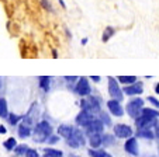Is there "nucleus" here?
I'll use <instances>...</instances> for the list:
<instances>
[{
    "label": "nucleus",
    "instance_id": "nucleus-33",
    "mask_svg": "<svg viewBox=\"0 0 159 157\" xmlns=\"http://www.w3.org/2000/svg\"><path fill=\"white\" fill-rule=\"evenodd\" d=\"M59 3H61V6H62V9H66V4H65L63 0H59Z\"/></svg>",
    "mask_w": 159,
    "mask_h": 157
},
{
    "label": "nucleus",
    "instance_id": "nucleus-36",
    "mask_svg": "<svg viewBox=\"0 0 159 157\" xmlns=\"http://www.w3.org/2000/svg\"><path fill=\"white\" fill-rule=\"evenodd\" d=\"M87 44V38H83L82 39V45H86Z\"/></svg>",
    "mask_w": 159,
    "mask_h": 157
},
{
    "label": "nucleus",
    "instance_id": "nucleus-16",
    "mask_svg": "<svg viewBox=\"0 0 159 157\" xmlns=\"http://www.w3.org/2000/svg\"><path fill=\"white\" fill-rule=\"evenodd\" d=\"M73 128L72 126H69V125H62V126H59V129H58V132H59V135L61 136H63V137H66V139H69L70 137V135L73 133Z\"/></svg>",
    "mask_w": 159,
    "mask_h": 157
},
{
    "label": "nucleus",
    "instance_id": "nucleus-26",
    "mask_svg": "<svg viewBox=\"0 0 159 157\" xmlns=\"http://www.w3.org/2000/svg\"><path fill=\"white\" fill-rule=\"evenodd\" d=\"M148 101L152 104L156 110H159V100H158V98H155V97H152V95H151V97H148Z\"/></svg>",
    "mask_w": 159,
    "mask_h": 157
},
{
    "label": "nucleus",
    "instance_id": "nucleus-29",
    "mask_svg": "<svg viewBox=\"0 0 159 157\" xmlns=\"http://www.w3.org/2000/svg\"><path fill=\"white\" fill-rule=\"evenodd\" d=\"M18 119H20V118H18L17 115H14V114H11V115H10V124H13V125H14V124H17V122H18Z\"/></svg>",
    "mask_w": 159,
    "mask_h": 157
},
{
    "label": "nucleus",
    "instance_id": "nucleus-15",
    "mask_svg": "<svg viewBox=\"0 0 159 157\" xmlns=\"http://www.w3.org/2000/svg\"><path fill=\"white\" fill-rule=\"evenodd\" d=\"M141 115L148 116V118H151V119H158L159 118V111L156 110V108H145L144 107Z\"/></svg>",
    "mask_w": 159,
    "mask_h": 157
},
{
    "label": "nucleus",
    "instance_id": "nucleus-2",
    "mask_svg": "<svg viewBox=\"0 0 159 157\" xmlns=\"http://www.w3.org/2000/svg\"><path fill=\"white\" fill-rule=\"evenodd\" d=\"M82 110L83 111H87V112L93 114H100V102H99V98L96 97H92V95H87V98H84L82 101Z\"/></svg>",
    "mask_w": 159,
    "mask_h": 157
},
{
    "label": "nucleus",
    "instance_id": "nucleus-8",
    "mask_svg": "<svg viewBox=\"0 0 159 157\" xmlns=\"http://www.w3.org/2000/svg\"><path fill=\"white\" fill-rule=\"evenodd\" d=\"M68 145L72 146V147H79V146L84 145V137H83V133H82L80 129L73 130V133L70 135V137L68 139Z\"/></svg>",
    "mask_w": 159,
    "mask_h": 157
},
{
    "label": "nucleus",
    "instance_id": "nucleus-7",
    "mask_svg": "<svg viewBox=\"0 0 159 157\" xmlns=\"http://www.w3.org/2000/svg\"><path fill=\"white\" fill-rule=\"evenodd\" d=\"M76 93L82 97H87L92 93V89H90V84L87 81V77H80L78 81V86H76Z\"/></svg>",
    "mask_w": 159,
    "mask_h": 157
},
{
    "label": "nucleus",
    "instance_id": "nucleus-23",
    "mask_svg": "<svg viewBox=\"0 0 159 157\" xmlns=\"http://www.w3.org/2000/svg\"><path fill=\"white\" fill-rule=\"evenodd\" d=\"M89 154L92 157H107L108 156L104 150H89Z\"/></svg>",
    "mask_w": 159,
    "mask_h": 157
},
{
    "label": "nucleus",
    "instance_id": "nucleus-19",
    "mask_svg": "<svg viewBox=\"0 0 159 157\" xmlns=\"http://www.w3.org/2000/svg\"><path fill=\"white\" fill-rule=\"evenodd\" d=\"M31 130H30V126H27V125H20L18 126V135H20V137H27L30 136Z\"/></svg>",
    "mask_w": 159,
    "mask_h": 157
},
{
    "label": "nucleus",
    "instance_id": "nucleus-31",
    "mask_svg": "<svg viewBox=\"0 0 159 157\" xmlns=\"http://www.w3.org/2000/svg\"><path fill=\"white\" fill-rule=\"evenodd\" d=\"M155 136L159 139V122H158V125L155 126Z\"/></svg>",
    "mask_w": 159,
    "mask_h": 157
},
{
    "label": "nucleus",
    "instance_id": "nucleus-1",
    "mask_svg": "<svg viewBox=\"0 0 159 157\" xmlns=\"http://www.w3.org/2000/svg\"><path fill=\"white\" fill-rule=\"evenodd\" d=\"M142 110H144V100L142 98H132L128 104H127V114L131 116L132 119H137L141 115Z\"/></svg>",
    "mask_w": 159,
    "mask_h": 157
},
{
    "label": "nucleus",
    "instance_id": "nucleus-18",
    "mask_svg": "<svg viewBox=\"0 0 159 157\" xmlns=\"http://www.w3.org/2000/svg\"><path fill=\"white\" fill-rule=\"evenodd\" d=\"M117 80L120 81V83L128 86V84H132V83H135V81H138V79H137L135 76H118Z\"/></svg>",
    "mask_w": 159,
    "mask_h": 157
},
{
    "label": "nucleus",
    "instance_id": "nucleus-34",
    "mask_svg": "<svg viewBox=\"0 0 159 157\" xmlns=\"http://www.w3.org/2000/svg\"><path fill=\"white\" fill-rule=\"evenodd\" d=\"M92 80H94V81H100V77H99V76H93V77H92Z\"/></svg>",
    "mask_w": 159,
    "mask_h": 157
},
{
    "label": "nucleus",
    "instance_id": "nucleus-24",
    "mask_svg": "<svg viewBox=\"0 0 159 157\" xmlns=\"http://www.w3.org/2000/svg\"><path fill=\"white\" fill-rule=\"evenodd\" d=\"M100 119H102V122L106 125V126L111 125V119H110V116H108L106 112H100Z\"/></svg>",
    "mask_w": 159,
    "mask_h": 157
},
{
    "label": "nucleus",
    "instance_id": "nucleus-12",
    "mask_svg": "<svg viewBox=\"0 0 159 157\" xmlns=\"http://www.w3.org/2000/svg\"><path fill=\"white\" fill-rule=\"evenodd\" d=\"M124 149H125L127 153H129L131 156H138L139 150H138V142L135 137H129V139L125 140V145H124Z\"/></svg>",
    "mask_w": 159,
    "mask_h": 157
},
{
    "label": "nucleus",
    "instance_id": "nucleus-35",
    "mask_svg": "<svg viewBox=\"0 0 159 157\" xmlns=\"http://www.w3.org/2000/svg\"><path fill=\"white\" fill-rule=\"evenodd\" d=\"M0 133H6V128L0 126Z\"/></svg>",
    "mask_w": 159,
    "mask_h": 157
},
{
    "label": "nucleus",
    "instance_id": "nucleus-30",
    "mask_svg": "<svg viewBox=\"0 0 159 157\" xmlns=\"http://www.w3.org/2000/svg\"><path fill=\"white\" fill-rule=\"evenodd\" d=\"M49 137H51V139H48L49 143H55V142H58V139H59L58 136H49Z\"/></svg>",
    "mask_w": 159,
    "mask_h": 157
},
{
    "label": "nucleus",
    "instance_id": "nucleus-22",
    "mask_svg": "<svg viewBox=\"0 0 159 157\" xmlns=\"http://www.w3.org/2000/svg\"><path fill=\"white\" fill-rule=\"evenodd\" d=\"M9 115V114H7V104H6V101L3 100V98H2V100H0V116H7Z\"/></svg>",
    "mask_w": 159,
    "mask_h": 157
},
{
    "label": "nucleus",
    "instance_id": "nucleus-13",
    "mask_svg": "<svg viewBox=\"0 0 159 157\" xmlns=\"http://www.w3.org/2000/svg\"><path fill=\"white\" fill-rule=\"evenodd\" d=\"M89 143L93 149H97L103 145V135L102 133H94L89 136Z\"/></svg>",
    "mask_w": 159,
    "mask_h": 157
},
{
    "label": "nucleus",
    "instance_id": "nucleus-28",
    "mask_svg": "<svg viewBox=\"0 0 159 157\" xmlns=\"http://www.w3.org/2000/svg\"><path fill=\"white\" fill-rule=\"evenodd\" d=\"M25 156L27 157H38V153H37L35 150H33V149H28L27 153H25Z\"/></svg>",
    "mask_w": 159,
    "mask_h": 157
},
{
    "label": "nucleus",
    "instance_id": "nucleus-5",
    "mask_svg": "<svg viewBox=\"0 0 159 157\" xmlns=\"http://www.w3.org/2000/svg\"><path fill=\"white\" fill-rule=\"evenodd\" d=\"M113 132H114V136L118 137V139H129L132 136L131 126H128L125 124H117L113 129Z\"/></svg>",
    "mask_w": 159,
    "mask_h": 157
},
{
    "label": "nucleus",
    "instance_id": "nucleus-21",
    "mask_svg": "<svg viewBox=\"0 0 159 157\" xmlns=\"http://www.w3.org/2000/svg\"><path fill=\"white\" fill-rule=\"evenodd\" d=\"M49 80H51V79H49V77H47V76H41V77H39V86H41L45 91L49 89Z\"/></svg>",
    "mask_w": 159,
    "mask_h": 157
},
{
    "label": "nucleus",
    "instance_id": "nucleus-25",
    "mask_svg": "<svg viewBox=\"0 0 159 157\" xmlns=\"http://www.w3.org/2000/svg\"><path fill=\"white\" fill-rule=\"evenodd\" d=\"M4 147H6L7 150H11V149H14V147H16V140H14V137H11V139L6 140V142H4Z\"/></svg>",
    "mask_w": 159,
    "mask_h": 157
},
{
    "label": "nucleus",
    "instance_id": "nucleus-20",
    "mask_svg": "<svg viewBox=\"0 0 159 157\" xmlns=\"http://www.w3.org/2000/svg\"><path fill=\"white\" fill-rule=\"evenodd\" d=\"M45 157H62V151L54 149H45Z\"/></svg>",
    "mask_w": 159,
    "mask_h": 157
},
{
    "label": "nucleus",
    "instance_id": "nucleus-14",
    "mask_svg": "<svg viewBox=\"0 0 159 157\" xmlns=\"http://www.w3.org/2000/svg\"><path fill=\"white\" fill-rule=\"evenodd\" d=\"M137 136L144 137V139H153L155 136V132L151 130L149 128H141V129H137Z\"/></svg>",
    "mask_w": 159,
    "mask_h": 157
},
{
    "label": "nucleus",
    "instance_id": "nucleus-10",
    "mask_svg": "<svg viewBox=\"0 0 159 157\" xmlns=\"http://www.w3.org/2000/svg\"><path fill=\"white\" fill-rule=\"evenodd\" d=\"M104 126H106V125L102 122V119H100V118H94V121L86 128V132H87V135H89V136H90V135H94V133H102L103 130H104Z\"/></svg>",
    "mask_w": 159,
    "mask_h": 157
},
{
    "label": "nucleus",
    "instance_id": "nucleus-17",
    "mask_svg": "<svg viewBox=\"0 0 159 157\" xmlns=\"http://www.w3.org/2000/svg\"><path fill=\"white\" fill-rule=\"evenodd\" d=\"M114 34H116V28L110 27V25H108V27H106V28H104V31H103L102 41H103V42H107L108 39L111 38V37L114 35Z\"/></svg>",
    "mask_w": 159,
    "mask_h": 157
},
{
    "label": "nucleus",
    "instance_id": "nucleus-27",
    "mask_svg": "<svg viewBox=\"0 0 159 157\" xmlns=\"http://www.w3.org/2000/svg\"><path fill=\"white\" fill-rule=\"evenodd\" d=\"M27 150H28V147H27V146H24V145L18 146V147L16 149V151H17L18 154H21V153H27Z\"/></svg>",
    "mask_w": 159,
    "mask_h": 157
},
{
    "label": "nucleus",
    "instance_id": "nucleus-11",
    "mask_svg": "<svg viewBox=\"0 0 159 157\" xmlns=\"http://www.w3.org/2000/svg\"><path fill=\"white\" fill-rule=\"evenodd\" d=\"M107 108L111 112V115H114V116L124 115V110H123V107H121L120 101H117V100H113V98H111L110 101H107Z\"/></svg>",
    "mask_w": 159,
    "mask_h": 157
},
{
    "label": "nucleus",
    "instance_id": "nucleus-3",
    "mask_svg": "<svg viewBox=\"0 0 159 157\" xmlns=\"http://www.w3.org/2000/svg\"><path fill=\"white\" fill-rule=\"evenodd\" d=\"M52 128L48 122H39L35 126V140L38 142H44L45 139H48V136H51Z\"/></svg>",
    "mask_w": 159,
    "mask_h": 157
},
{
    "label": "nucleus",
    "instance_id": "nucleus-4",
    "mask_svg": "<svg viewBox=\"0 0 159 157\" xmlns=\"http://www.w3.org/2000/svg\"><path fill=\"white\" fill-rule=\"evenodd\" d=\"M108 94L113 100L121 101L124 98V91L120 89L118 81H116L114 77H108Z\"/></svg>",
    "mask_w": 159,
    "mask_h": 157
},
{
    "label": "nucleus",
    "instance_id": "nucleus-32",
    "mask_svg": "<svg viewBox=\"0 0 159 157\" xmlns=\"http://www.w3.org/2000/svg\"><path fill=\"white\" fill-rule=\"evenodd\" d=\"M155 93H156V94H159V81L155 84Z\"/></svg>",
    "mask_w": 159,
    "mask_h": 157
},
{
    "label": "nucleus",
    "instance_id": "nucleus-6",
    "mask_svg": "<svg viewBox=\"0 0 159 157\" xmlns=\"http://www.w3.org/2000/svg\"><path fill=\"white\" fill-rule=\"evenodd\" d=\"M123 91L127 95H139L144 93V83L142 81H135V83L125 86Z\"/></svg>",
    "mask_w": 159,
    "mask_h": 157
},
{
    "label": "nucleus",
    "instance_id": "nucleus-9",
    "mask_svg": "<svg viewBox=\"0 0 159 157\" xmlns=\"http://www.w3.org/2000/svg\"><path fill=\"white\" fill-rule=\"evenodd\" d=\"M94 118H96V116H94L93 114H90V112H87V111L82 110V112L76 116V124H78L79 126L87 128L90 124H92V122L94 121Z\"/></svg>",
    "mask_w": 159,
    "mask_h": 157
}]
</instances>
